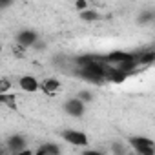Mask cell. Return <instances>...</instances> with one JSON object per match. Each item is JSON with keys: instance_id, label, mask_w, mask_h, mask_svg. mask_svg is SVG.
<instances>
[{"instance_id": "cell-1", "label": "cell", "mask_w": 155, "mask_h": 155, "mask_svg": "<svg viewBox=\"0 0 155 155\" xmlns=\"http://www.w3.org/2000/svg\"><path fill=\"white\" fill-rule=\"evenodd\" d=\"M130 146L135 150V153H140V155H153L155 153V144L150 137H130Z\"/></svg>"}, {"instance_id": "cell-2", "label": "cell", "mask_w": 155, "mask_h": 155, "mask_svg": "<svg viewBox=\"0 0 155 155\" xmlns=\"http://www.w3.org/2000/svg\"><path fill=\"white\" fill-rule=\"evenodd\" d=\"M26 144H28L26 137L24 135H18V133L9 135L8 140H6V148L11 153H29V150H26Z\"/></svg>"}, {"instance_id": "cell-3", "label": "cell", "mask_w": 155, "mask_h": 155, "mask_svg": "<svg viewBox=\"0 0 155 155\" xmlns=\"http://www.w3.org/2000/svg\"><path fill=\"white\" fill-rule=\"evenodd\" d=\"M62 139L73 146H88V135L84 131H79V130H64L62 131Z\"/></svg>"}, {"instance_id": "cell-4", "label": "cell", "mask_w": 155, "mask_h": 155, "mask_svg": "<svg viewBox=\"0 0 155 155\" xmlns=\"http://www.w3.org/2000/svg\"><path fill=\"white\" fill-rule=\"evenodd\" d=\"M64 110L69 117H82L84 111H86V104L84 101H81L79 97H75V99H69L66 104H64Z\"/></svg>"}, {"instance_id": "cell-5", "label": "cell", "mask_w": 155, "mask_h": 155, "mask_svg": "<svg viewBox=\"0 0 155 155\" xmlns=\"http://www.w3.org/2000/svg\"><path fill=\"white\" fill-rule=\"evenodd\" d=\"M18 86H20V90L26 91V93H37V91L40 90V82H38L37 77H33V75H24V77H20V79H18Z\"/></svg>"}, {"instance_id": "cell-6", "label": "cell", "mask_w": 155, "mask_h": 155, "mask_svg": "<svg viewBox=\"0 0 155 155\" xmlns=\"http://www.w3.org/2000/svg\"><path fill=\"white\" fill-rule=\"evenodd\" d=\"M37 38H38V35H37L33 29H24V31H20V33L17 35V44L26 49V48H31V46L37 42Z\"/></svg>"}, {"instance_id": "cell-7", "label": "cell", "mask_w": 155, "mask_h": 155, "mask_svg": "<svg viewBox=\"0 0 155 155\" xmlns=\"http://www.w3.org/2000/svg\"><path fill=\"white\" fill-rule=\"evenodd\" d=\"M135 53H126V51H111L110 55L104 57L106 62H111V64H119V62H124L128 58H131Z\"/></svg>"}, {"instance_id": "cell-8", "label": "cell", "mask_w": 155, "mask_h": 155, "mask_svg": "<svg viewBox=\"0 0 155 155\" xmlns=\"http://www.w3.org/2000/svg\"><path fill=\"white\" fill-rule=\"evenodd\" d=\"M58 88H60V82H58L57 79H46L44 82H40V90H42L44 93H48V95L57 93Z\"/></svg>"}, {"instance_id": "cell-9", "label": "cell", "mask_w": 155, "mask_h": 155, "mask_svg": "<svg viewBox=\"0 0 155 155\" xmlns=\"http://www.w3.org/2000/svg\"><path fill=\"white\" fill-rule=\"evenodd\" d=\"M137 60L140 66H151L153 60H155V51L150 49V51H144V53H139L137 55Z\"/></svg>"}, {"instance_id": "cell-10", "label": "cell", "mask_w": 155, "mask_h": 155, "mask_svg": "<svg viewBox=\"0 0 155 155\" xmlns=\"http://www.w3.org/2000/svg\"><path fill=\"white\" fill-rule=\"evenodd\" d=\"M37 153H38V155H57V153H60V148H58L57 144H53V142H48V144L40 146V148L37 150Z\"/></svg>"}, {"instance_id": "cell-11", "label": "cell", "mask_w": 155, "mask_h": 155, "mask_svg": "<svg viewBox=\"0 0 155 155\" xmlns=\"http://www.w3.org/2000/svg\"><path fill=\"white\" fill-rule=\"evenodd\" d=\"M15 95H8V93H0V104H4L8 108H11L13 111H17V102H15Z\"/></svg>"}, {"instance_id": "cell-12", "label": "cell", "mask_w": 155, "mask_h": 155, "mask_svg": "<svg viewBox=\"0 0 155 155\" xmlns=\"http://www.w3.org/2000/svg\"><path fill=\"white\" fill-rule=\"evenodd\" d=\"M81 18L82 20H86V22H97L99 18H101V15L97 13V11H93V9H82L81 11Z\"/></svg>"}, {"instance_id": "cell-13", "label": "cell", "mask_w": 155, "mask_h": 155, "mask_svg": "<svg viewBox=\"0 0 155 155\" xmlns=\"http://www.w3.org/2000/svg\"><path fill=\"white\" fill-rule=\"evenodd\" d=\"M9 90H11V81L0 79V93H9Z\"/></svg>"}, {"instance_id": "cell-14", "label": "cell", "mask_w": 155, "mask_h": 155, "mask_svg": "<svg viewBox=\"0 0 155 155\" xmlns=\"http://www.w3.org/2000/svg\"><path fill=\"white\" fill-rule=\"evenodd\" d=\"M151 20H153V13H151V11L142 13V15L139 17V22H140V24H148V22H151Z\"/></svg>"}, {"instance_id": "cell-15", "label": "cell", "mask_w": 155, "mask_h": 155, "mask_svg": "<svg viewBox=\"0 0 155 155\" xmlns=\"http://www.w3.org/2000/svg\"><path fill=\"white\" fill-rule=\"evenodd\" d=\"M75 8L81 9V11L86 9V8H88V0H75Z\"/></svg>"}, {"instance_id": "cell-16", "label": "cell", "mask_w": 155, "mask_h": 155, "mask_svg": "<svg viewBox=\"0 0 155 155\" xmlns=\"http://www.w3.org/2000/svg\"><path fill=\"white\" fill-rule=\"evenodd\" d=\"M79 99L84 101V102H88V101H91V93H90V91H81V93H79Z\"/></svg>"}, {"instance_id": "cell-17", "label": "cell", "mask_w": 155, "mask_h": 155, "mask_svg": "<svg viewBox=\"0 0 155 155\" xmlns=\"http://www.w3.org/2000/svg\"><path fill=\"white\" fill-rule=\"evenodd\" d=\"M11 2L13 0H0V9H8L11 6Z\"/></svg>"}, {"instance_id": "cell-18", "label": "cell", "mask_w": 155, "mask_h": 155, "mask_svg": "<svg viewBox=\"0 0 155 155\" xmlns=\"http://www.w3.org/2000/svg\"><path fill=\"white\" fill-rule=\"evenodd\" d=\"M0 153H4V148H0Z\"/></svg>"}, {"instance_id": "cell-19", "label": "cell", "mask_w": 155, "mask_h": 155, "mask_svg": "<svg viewBox=\"0 0 155 155\" xmlns=\"http://www.w3.org/2000/svg\"><path fill=\"white\" fill-rule=\"evenodd\" d=\"M0 53H2V44H0Z\"/></svg>"}, {"instance_id": "cell-20", "label": "cell", "mask_w": 155, "mask_h": 155, "mask_svg": "<svg viewBox=\"0 0 155 155\" xmlns=\"http://www.w3.org/2000/svg\"><path fill=\"white\" fill-rule=\"evenodd\" d=\"M88 2H95V0H88Z\"/></svg>"}]
</instances>
